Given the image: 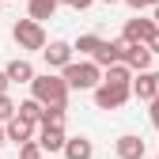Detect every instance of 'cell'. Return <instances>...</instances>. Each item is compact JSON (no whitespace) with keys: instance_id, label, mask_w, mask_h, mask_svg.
Listing matches in <instances>:
<instances>
[{"instance_id":"6da1fadb","label":"cell","mask_w":159,"mask_h":159,"mask_svg":"<svg viewBox=\"0 0 159 159\" xmlns=\"http://www.w3.org/2000/svg\"><path fill=\"white\" fill-rule=\"evenodd\" d=\"M68 91H72L68 80H65V76H53V72L30 80V95H34L42 106H65V102H68Z\"/></svg>"},{"instance_id":"7a4b0ae2","label":"cell","mask_w":159,"mask_h":159,"mask_svg":"<svg viewBox=\"0 0 159 159\" xmlns=\"http://www.w3.org/2000/svg\"><path fill=\"white\" fill-rule=\"evenodd\" d=\"M61 76L68 80V87H76V91H95L98 84H102V65L98 61H68L65 68H61Z\"/></svg>"},{"instance_id":"3957f363","label":"cell","mask_w":159,"mask_h":159,"mask_svg":"<svg viewBox=\"0 0 159 159\" xmlns=\"http://www.w3.org/2000/svg\"><path fill=\"white\" fill-rule=\"evenodd\" d=\"M95 106L98 110H121L129 102V95H133V84H114V80H102L95 91Z\"/></svg>"},{"instance_id":"277c9868","label":"cell","mask_w":159,"mask_h":159,"mask_svg":"<svg viewBox=\"0 0 159 159\" xmlns=\"http://www.w3.org/2000/svg\"><path fill=\"white\" fill-rule=\"evenodd\" d=\"M11 38H15V46L19 49H46L49 42H46V30H42V23L38 19H19V23L11 27Z\"/></svg>"},{"instance_id":"5b68a950","label":"cell","mask_w":159,"mask_h":159,"mask_svg":"<svg viewBox=\"0 0 159 159\" xmlns=\"http://www.w3.org/2000/svg\"><path fill=\"white\" fill-rule=\"evenodd\" d=\"M133 95L140 98V102H152V98H159V72L144 68L133 76Z\"/></svg>"},{"instance_id":"8992f818","label":"cell","mask_w":159,"mask_h":159,"mask_svg":"<svg viewBox=\"0 0 159 159\" xmlns=\"http://www.w3.org/2000/svg\"><path fill=\"white\" fill-rule=\"evenodd\" d=\"M155 19H140V15H136V19H129V23H125V30H121V38H125V42H152V38H155Z\"/></svg>"},{"instance_id":"52a82bcc","label":"cell","mask_w":159,"mask_h":159,"mask_svg":"<svg viewBox=\"0 0 159 159\" xmlns=\"http://www.w3.org/2000/svg\"><path fill=\"white\" fill-rule=\"evenodd\" d=\"M125 49H129L125 38H114V42H102V46H98V53L91 57V61H98L102 68H110V65H117V61H125Z\"/></svg>"},{"instance_id":"ba28073f","label":"cell","mask_w":159,"mask_h":159,"mask_svg":"<svg viewBox=\"0 0 159 159\" xmlns=\"http://www.w3.org/2000/svg\"><path fill=\"white\" fill-rule=\"evenodd\" d=\"M152 46L148 42H129V49H125V65L133 68V72H144V68H152Z\"/></svg>"},{"instance_id":"9c48e42d","label":"cell","mask_w":159,"mask_h":159,"mask_svg":"<svg viewBox=\"0 0 159 159\" xmlns=\"http://www.w3.org/2000/svg\"><path fill=\"white\" fill-rule=\"evenodd\" d=\"M72 53H76V46L61 42V38H57V42H49V46L42 49V57H46V65H49V68H65V65L72 61Z\"/></svg>"},{"instance_id":"30bf717a","label":"cell","mask_w":159,"mask_h":159,"mask_svg":"<svg viewBox=\"0 0 159 159\" xmlns=\"http://www.w3.org/2000/svg\"><path fill=\"white\" fill-rule=\"evenodd\" d=\"M114 152H117V159H144L148 144L140 140V136H133V133H125V136H117V144H114Z\"/></svg>"},{"instance_id":"8fae6325","label":"cell","mask_w":159,"mask_h":159,"mask_svg":"<svg viewBox=\"0 0 159 159\" xmlns=\"http://www.w3.org/2000/svg\"><path fill=\"white\" fill-rule=\"evenodd\" d=\"M8 125V140L11 144H27V140H34V121H27V117H11V121H4Z\"/></svg>"},{"instance_id":"7c38bea8","label":"cell","mask_w":159,"mask_h":159,"mask_svg":"<svg viewBox=\"0 0 159 159\" xmlns=\"http://www.w3.org/2000/svg\"><path fill=\"white\" fill-rule=\"evenodd\" d=\"M65 125H42V133H38V144H42L46 152H65Z\"/></svg>"},{"instance_id":"4fadbf2b","label":"cell","mask_w":159,"mask_h":159,"mask_svg":"<svg viewBox=\"0 0 159 159\" xmlns=\"http://www.w3.org/2000/svg\"><path fill=\"white\" fill-rule=\"evenodd\" d=\"M95 155V144L87 136H68L65 140V159H91Z\"/></svg>"},{"instance_id":"5bb4252c","label":"cell","mask_w":159,"mask_h":159,"mask_svg":"<svg viewBox=\"0 0 159 159\" xmlns=\"http://www.w3.org/2000/svg\"><path fill=\"white\" fill-rule=\"evenodd\" d=\"M8 76H11V84H30L38 72H34V65L27 57H15V61H8Z\"/></svg>"},{"instance_id":"9a60e30c","label":"cell","mask_w":159,"mask_h":159,"mask_svg":"<svg viewBox=\"0 0 159 159\" xmlns=\"http://www.w3.org/2000/svg\"><path fill=\"white\" fill-rule=\"evenodd\" d=\"M30 19H38V23H46V19L57 15V8H61V0H30Z\"/></svg>"},{"instance_id":"2e32d148","label":"cell","mask_w":159,"mask_h":159,"mask_svg":"<svg viewBox=\"0 0 159 159\" xmlns=\"http://www.w3.org/2000/svg\"><path fill=\"white\" fill-rule=\"evenodd\" d=\"M19 117H27V121L42 125V117H46V106H42V102H38V98L30 95V98H23V102H19Z\"/></svg>"},{"instance_id":"e0dca14e","label":"cell","mask_w":159,"mask_h":159,"mask_svg":"<svg viewBox=\"0 0 159 159\" xmlns=\"http://www.w3.org/2000/svg\"><path fill=\"white\" fill-rule=\"evenodd\" d=\"M98 46H102V38H98V34H80V38H76V49L84 53V57H95Z\"/></svg>"},{"instance_id":"ac0fdd59","label":"cell","mask_w":159,"mask_h":159,"mask_svg":"<svg viewBox=\"0 0 159 159\" xmlns=\"http://www.w3.org/2000/svg\"><path fill=\"white\" fill-rule=\"evenodd\" d=\"M46 155V148L38 144V140H27V144H19V155L15 159H42Z\"/></svg>"},{"instance_id":"d6986e66","label":"cell","mask_w":159,"mask_h":159,"mask_svg":"<svg viewBox=\"0 0 159 159\" xmlns=\"http://www.w3.org/2000/svg\"><path fill=\"white\" fill-rule=\"evenodd\" d=\"M42 125H65V106H46Z\"/></svg>"},{"instance_id":"ffe728a7","label":"cell","mask_w":159,"mask_h":159,"mask_svg":"<svg viewBox=\"0 0 159 159\" xmlns=\"http://www.w3.org/2000/svg\"><path fill=\"white\" fill-rule=\"evenodd\" d=\"M15 114H19V106L11 102V98H8V95H0V121H11V117H15Z\"/></svg>"},{"instance_id":"44dd1931","label":"cell","mask_w":159,"mask_h":159,"mask_svg":"<svg viewBox=\"0 0 159 159\" xmlns=\"http://www.w3.org/2000/svg\"><path fill=\"white\" fill-rule=\"evenodd\" d=\"M61 4H68V8H76V11H84V8L95 4V0H61Z\"/></svg>"},{"instance_id":"7402d4cb","label":"cell","mask_w":159,"mask_h":159,"mask_svg":"<svg viewBox=\"0 0 159 159\" xmlns=\"http://www.w3.org/2000/svg\"><path fill=\"white\" fill-rule=\"evenodd\" d=\"M8 87H11V76H8V68H0V95H8Z\"/></svg>"},{"instance_id":"603a6c76","label":"cell","mask_w":159,"mask_h":159,"mask_svg":"<svg viewBox=\"0 0 159 159\" xmlns=\"http://www.w3.org/2000/svg\"><path fill=\"white\" fill-rule=\"evenodd\" d=\"M125 4H129L133 11H144V8H152V0H125Z\"/></svg>"},{"instance_id":"cb8c5ba5","label":"cell","mask_w":159,"mask_h":159,"mask_svg":"<svg viewBox=\"0 0 159 159\" xmlns=\"http://www.w3.org/2000/svg\"><path fill=\"white\" fill-rule=\"evenodd\" d=\"M152 125L159 129V98H152Z\"/></svg>"},{"instance_id":"d4e9b609","label":"cell","mask_w":159,"mask_h":159,"mask_svg":"<svg viewBox=\"0 0 159 159\" xmlns=\"http://www.w3.org/2000/svg\"><path fill=\"white\" fill-rule=\"evenodd\" d=\"M4 144H8V125L0 121V148H4Z\"/></svg>"},{"instance_id":"484cf974","label":"cell","mask_w":159,"mask_h":159,"mask_svg":"<svg viewBox=\"0 0 159 159\" xmlns=\"http://www.w3.org/2000/svg\"><path fill=\"white\" fill-rule=\"evenodd\" d=\"M148 46H152V53H159V30H155V38H152Z\"/></svg>"},{"instance_id":"4316f807","label":"cell","mask_w":159,"mask_h":159,"mask_svg":"<svg viewBox=\"0 0 159 159\" xmlns=\"http://www.w3.org/2000/svg\"><path fill=\"white\" fill-rule=\"evenodd\" d=\"M152 19H155V27H159V4H155V15H152Z\"/></svg>"},{"instance_id":"83f0119b","label":"cell","mask_w":159,"mask_h":159,"mask_svg":"<svg viewBox=\"0 0 159 159\" xmlns=\"http://www.w3.org/2000/svg\"><path fill=\"white\" fill-rule=\"evenodd\" d=\"M98 4H117V0H98Z\"/></svg>"},{"instance_id":"f1b7e54d","label":"cell","mask_w":159,"mask_h":159,"mask_svg":"<svg viewBox=\"0 0 159 159\" xmlns=\"http://www.w3.org/2000/svg\"><path fill=\"white\" fill-rule=\"evenodd\" d=\"M155 4H159V0H152V8H155Z\"/></svg>"},{"instance_id":"f546056e","label":"cell","mask_w":159,"mask_h":159,"mask_svg":"<svg viewBox=\"0 0 159 159\" xmlns=\"http://www.w3.org/2000/svg\"><path fill=\"white\" fill-rule=\"evenodd\" d=\"M155 159H159V155H155Z\"/></svg>"}]
</instances>
